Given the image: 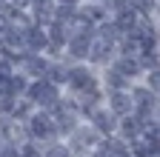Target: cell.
Here are the masks:
<instances>
[{"mask_svg": "<svg viewBox=\"0 0 160 157\" xmlns=\"http://www.w3.org/2000/svg\"><path fill=\"white\" fill-rule=\"evenodd\" d=\"M80 12H83V17H86V20H92L94 26H100V23L109 20V12H106V6L100 3V0H83Z\"/></svg>", "mask_w": 160, "mask_h": 157, "instance_id": "11", "label": "cell"}, {"mask_svg": "<svg viewBox=\"0 0 160 157\" xmlns=\"http://www.w3.org/2000/svg\"><path fill=\"white\" fill-rule=\"evenodd\" d=\"M103 106L120 120V117L132 114V97H129V91H106L103 94Z\"/></svg>", "mask_w": 160, "mask_h": 157, "instance_id": "9", "label": "cell"}, {"mask_svg": "<svg viewBox=\"0 0 160 157\" xmlns=\"http://www.w3.org/2000/svg\"><path fill=\"white\" fill-rule=\"evenodd\" d=\"M17 151H20V157H43V151H40V143H34V140L20 143Z\"/></svg>", "mask_w": 160, "mask_h": 157, "instance_id": "13", "label": "cell"}, {"mask_svg": "<svg viewBox=\"0 0 160 157\" xmlns=\"http://www.w3.org/2000/svg\"><path fill=\"white\" fill-rule=\"evenodd\" d=\"M57 6H66V9H80L83 6V0H54Z\"/></svg>", "mask_w": 160, "mask_h": 157, "instance_id": "14", "label": "cell"}, {"mask_svg": "<svg viewBox=\"0 0 160 157\" xmlns=\"http://www.w3.org/2000/svg\"><path fill=\"white\" fill-rule=\"evenodd\" d=\"M100 80H97V69H92L89 63H72L66 71V89L69 94H89L97 91Z\"/></svg>", "mask_w": 160, "mask_h": 157, "instance_id": "2", "label": "cell"}, {"mask_svg": "<svg viewBox=\"0 0 160 157\" xmlns=\"http://www.w3.org/2000/svg\"><path fill=\"white\" fill-rule=\"evenodd\" d=\"M40 151H43V157H72V151H69V146L63 143V140H46V143H40Z\"/></svg>", "mask_w": 160, "mask_h": 157, "instance_id": "12", "label": "cell"}, {"mask_svg": "<svg viewBox=\"0 0 160 157\" xmlns=\"http://www.w3.org/2000/svg\"><path fill=\"white\" fill-rule=\"evenodd\" d=\"M49 46V37H46V29L37 26V23H29L23 29V52H32V54H43Z\"/></svg>", "mask_w": 160, "mask_h": 157, "instance_id": "7", "label": "cell"}, {"mask_svg": "<svg viewBox=\"0 0 160 157\" xmlns=\"http://www.w3.org/2000/svg\"><path fill=\"white\" fill-rule=\"evenodd\" d=\"M112 69H117L120 74H123L126 77V80H140V74H143V71H140V63H137V57H126V54H117L114 57V60H112Z\"/></svg>", "mask_w": 160, "mask_h": 157, "instance_id": "10", "label": "cell"}, {"mask_svg": "<svg viewBox=\"0 0 160 157\" xmlns=\"http://www.w3.org/2000/svg\"><path fill=\"white\" fill-rule=\"evenodd\" d=\"M23 100H29L34 109L49 111V109H54L60 100H63V89H60V86H54L52 80H46V77H40V80H29Z\"/></svg>", "mask_w": 160, "mask_h": 157, "instance_id": "1", "label": "cell"}, {"mask_svg": "<svg viewBox=\"0 0 160 157\" xmlns=\"http://www.w3.org/2000/svg\"><path fill=\"white\" fill-rule=\"evenodd\" d=\"M86 123H89L100 137H109V134H114V129H117V117H114L106 106H97V109L86 117Z\"/></svg>", "mask_w": 160, "mask_h": 157, "instance_id": "6", "label": "cell"}, {"mask_svg": "<svg viewBox=\"0 0 160 157\" xmlns=\"http://www.w3.org/2000/svg\"><path fill=\"white\" fill-rule=\"evenodd\" d=\"M97 80H100L103 94H106V91H129V86H132V80H126V77L120 74L117 69H112V66L100 69V71H97Z\"/></svg>", "mask_w": 160, "mask_h": 157, "instance_id": "8", "label": "cell"}, {"mask_svg": "<svg viewBox=\"0 0 160 157\" xmlns=\"http://www.w3.org/2000/svg\"><path fill=\"white\" fill-rule=\"evenodd\" d=\"M117 57V43H112V40H103V37H94L92 40V46H89V57H86V63L92 66V69H106V66H112V60Z\"/></svg>", "mask_w": 160, "mask_h": 157, "instance_id": "5", "label": "cell"}, {"mask_svg": "<svg viewBox=\"0 0 160 157\" xmlns=\"http://www.w3.org/2000/svg\"><path fill=\"white\" fill-rule=\"evenodd\" d=\"M23 129H26V137L34 143H46V140H54V123H52V114L43 111V109H34L26 120H23Z\"/></svg>", "mask_w": 160, "mask_h": 157, "instance_id": "4", "label": "cell"}, {"mask_svg": "<svg viewBox=\"0 0 160 157\" xmlns=\"http://www.w3.org/2000/svg\"><path fill=\"white\" fill-rule=\"evenodd\" d=\"M100 140H103V137H100V134H97V131H94V129H92V126L83 120V123H77V129H74V131L66 137L63 143L69 146L72 157H86V154H89V151H92V149H94Z\"/></svg>", "mask_w": 160, "mask_h": 157, "instance_id": "3", "label": "cell"}]
</instances>
